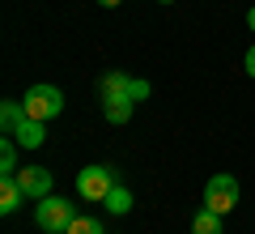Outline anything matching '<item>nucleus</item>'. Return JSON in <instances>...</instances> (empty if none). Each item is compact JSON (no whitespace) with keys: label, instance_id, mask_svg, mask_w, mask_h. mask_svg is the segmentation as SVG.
Listing matches in <instances>:
<instances>
[{"label":"nucleus","instance_id":"obj_1","mask_svg":"<svg viewBox=\"0 0 255 234\" xmlns=\"http://www.w3.org/2000/svg\"><path fill=\"white\" fill-rule=\"evenodd\" d=\"M73 222H77V209H73V200L55 196V192H51V196H43V200L34 205V226H38L43 234H64Z\"/></svg>","mask_w":255,"mask_h":234},{"label":"nucleus","instance_id":"obj_2","mask_svg":"<svg viewBox=\"0 0 255 234\" xmlns=\"http://www.w3.org/2000/svg\"><path fill=\"white\" fill-rule=\"evenodd\" d=\"M21 107H26V115L30 119H55L64 111V94H60V85H47V81H38V85H30L26 90V98H21Z\"/></svg>","mask_w":255,"mask_h":234},{"label":"nucleus","instance_id":"obj_3","mask_svg":"<svg viewBox=\"0 0 255 234\" xmlns=\"http://www.w3.org/2000/svg\"><path fill=\"white\" fill-rule=\"evenodd\" d=\"M238 196H243V188H238L234 175H213L209 183H204V209H213V213H234Z\"/></svg>","mask_w":255,"mask_h":234},{"label":"nucleus","instance_id":"obj_4","mask_svg":"<svg viewBox=\"0 0 255 234\" xmlns=\"http://www.w3.org/2000/svg\"><path fill=\"white\" fill-rule=\"evenodd\" d=\"M111 188H115V171H111V166H85V171L77 175V196L90 200V205H102Z\"/></svg>","mask_w":255,"mask_h":234},{"label":"nucleus","instance_id":"obj_5","mask_svg":"<svg viewBox=\"0 0 255 234\" xmlns=\"http://www.w3.org/2000/svg\"><path fill=\"white\" fill-rule=\"evenodd\" d=\"M17 183H21V192H26V200H43V196H51L55 175L47 171V166H21V171H17Z\"/></svg>","mask_w":255,"mask_h":234},{"label":"nucleus","instance_id":"obj_6","mask_svg":"<svg viewBox=\"0 0 255 234\" xmlns=\"http://www.w3.org/2000/svg\"><path fill=\"white\" fill-rule=\"evenodd\" d=\"M98 90H102V98H107V94H132L136 102L149 98V81H140V77H128V72H107Z\"/></svg>","mask_w":255,"mask_h":234},{"label":"nucleus","instance_id":"obj_7","mask_svg":"<svg viewBox=\"0 0 255 234\" xmlns=\"http://www.w3.org/2000/svg\"><path fill=\"white\" fill-rule=\"evenodd\" d=\"M132 111H136V98H132V94H107V98H102V119H107V124H128Z\"/></svg>","mask_w":255,"mask_h":234},{"label":"nucleus","instance_id":"obj_8","mask_svg":"<svg viewBox=\"0 0 255 234\" xmlns=\"http://www.w3.org/2000/svg\"><path fill=\"white\" fill-rule=\"evenodd\" d=\"M13 141L21 145V149H43V141H47V128H43V119H21L17 124V132H13Z\"/></svg>","mask_w":255,"mask_h":234},{"label":"nucleus","instance_id":"obj_9","mask_svg":"<svg viewBox=\"0 0 255 234\" xmlns=\"http://www.w3.org/2000/svg\"><path fill=\"white\" fill-rule=\"evenodd\" d=\"M21 200H26V192H21L17 175H0V213H17Z\"/></svg>","mask_w":255,"mask_h":234},{"label":"nucleus","instance_id":"obj_10","mask_svg":"<svg viewBox=\"0 0 255 234\" xmlns=\"http://www.w3.org/2000/svg\"><path fill=\"white\" fill-rule=\"evenodd\" d=\"M226 217L221 213H213V209H200V213L191 217V234H226Z\"/></svg>","mask_w":255,"mask_h":234},{"label":"nucleus","instance_id":"obj_11","mask_svg":"<svg viewBox=\"0 0 255 234\" xmlns=\"http://www.w3.org/2000/svg\"><path fill=\"white\" fill-rule=\"evenodd\" d=\"M26 119V107L21 102H13V98H4L0 102V128H4V136H13L17 132V124Z\"/></svg>","mask_w":255,"mask_h":234},{"label":"nucleus","instance_id":"obj_12","mask_svg":"<svg viewBox=\"0 0 255 234\" xmlns=\"http://www.w3.org/2000/svg\"><path fill=\"white\" fill-rule=\"evenodd\" d=\"M102 205H107V209H111L115 217H124V213H132V192H128V188H119V183H115V188L107 192V200H102Z\"/></svg>","mask_w":255,"mask_h":234},{"label":"nucleus","instance_id":"obj_13","mask_svg":"<svg viewBox=\"0 0 255 234\" xmlns=\"http://www.w3.org/2000/svg\"><path fill=\"white\" fill-rule=\"evenodd\" d=\"M17 149H21V145L13 141V136L0 141V175H17L21 171V166H17Z\"/></svg>","mask_w":255,"mask_h":234},{"label":"nucleus","instance_id":"obj_14","mask_svg":"<svg viewBox=\"0 0 255 234\" xmlns=\"http://www.w3.org/2000/svg\"><path fill=\"white\" fill-rule=\"evenodd\" d=\"M64 234H107V230H102V222H94V217H81V213H77V222L68 226Z\"/></svg>","mask_w":255,"mask_h":234},{"label":"nucleus","instance_id":"obj_15","mask_svg":"<svg viewBox=\"0 0 255 234\" xmlns=\"http://www.w3.org/2000/svg\"><path fill=\"white\" fill-rule=\"evenodd\" d=\"M243 68H247V77H255V47L243 55Z\"/></svg>","mask_w":255,"mask_h":234},{"label":"nucleus","instance_id":"obj_16","mask_svg":"<svg viewBox=\"0 0 255 234\" xmlns=\"http://www.w3.org/2000/svg\"><path fill=\"white\" fill-rule=\"evenodd\" d=\"M98 4L102 9H115V4H124V0H98Z\"/></svg>","mask_w":255,"mask_h":234},{"label":"nucleus","instance_id":"obj_17","mask_svg":"<svg viewBox=\"0 0 255 234\" xmlns=\"http://www.w3.org/2000/svg\"><path fill=\"white\" fill-rule=\"evenodd\" d=\"M247 26H251V34H255V9H251V13H247Z\"/></svg>","mask_w":255,"mask_h":234},{"label":"nucleus","instance_id":"obj_18","mask_svg":"<svg viewBox=\"0 0 255 234\" xmlns=\"http://www.w3.org/2000/svg\"><path fill=\"white\" fill-rule=\"evenodd\" d=\"M157 4H174V0H157Z\"/></svg>","mask_w":255,"mask_h":234}]
</instances>
